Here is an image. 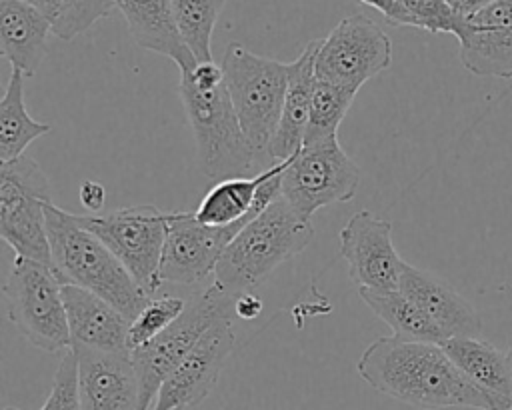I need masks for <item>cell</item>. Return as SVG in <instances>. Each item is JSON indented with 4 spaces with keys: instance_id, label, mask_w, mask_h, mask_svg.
I'll list each match as a JSON object with an SVG mask.
<instances>
[{
    "instance_id": "cell-1",
    "label": "cell",
    "mask_w": 512,
    "mask_h": 410,
    "mask_svg": "<svg viewBox=\"0 0 512 410\" xmlns=\"http://www.w3.org/2000/svg\"><path fill=\"white\" fill-rule=\"evenodd\" d=\"M356 370L376 392L414 408L494 410L440 344L380 336L362 352Z\"/></svg>"
},
{
    "instance_id": "cell-2",
    "label": "cell",
    "mask_w": 512,
    "mask_h": 410,
    "mask_svg": "<svg viewBox=\"0 0 512 410\" xmlns=\"http://www.w3.org/2000/svg\"><path fill=\"white\" fill-rule=\"evenodd\" d=\"M46 230L52 268L62 284L86 288L108 300L130 322L154 298L124 268V264L80 222L76 214L46 206Z\"/></svg>"
},
{
    "instance_id": "cell-3",
    "label": "cell",
    "mask_w": 512,
    "mask_h": 410,
    "mask_svg": "<svg viewBox=\"0 0 512 410\" xmlns=\"http://www.w3.org/2000/svg\"><path fill=\"white\" fill-rule=\"evenodd\" d=\"M312 236V222L298 216L280 194L228 242L214 282L232 296L254 292L280 264L304 252Z\"/></svg>"
},
{
    "instance_id": "cell-4",
    "label": "cell",
    "mask_w": 512,
    "mask_h": 410,
    "mask_svg": "<svg viewBox=\"0 0 512 410\" xmlns=\"http://www.w3.org/2000/svg\"><path fill=\"white\" fill-rule=\"evenodd\" d=\"M178 92L196 140L198 166L208 178H250L274 166L248 142L224 82L200 88L188 72H180Z\"/></svg>"
},
{
    "instance_id": "cell-5",
    "label": "cell",
    "mask_w": 512,
    "mask_h": 410,
    "mask_svg": "<svg viewBox=\"0 0 512 410\" xmlns=\"http://www.w3.org/2000/svg\"><path fill=\"white\" fill-rule=\"evenodd\" d=\"M220 66L248 142L260 154L268 156V146L278 128L288 90L290 64L258 56L238 42H232Z\"/></svg>"
},
{
    "instance_id": "cell-6",
    "label": "cell",
    "mask_w": 512,
    "mask_h": 410,
    "mask_svg": "<svg viewBox=\"0 0 512 410\" xmlns=\"http://www.w3.org/2000/svg\"><path fill=\"white\" fill-rule=\"evenodd\" d=\"M234 300L236 296L212 282L162 334L130 352L140 382V410H152L162 382L216 322L236 318Z\"/></svg>"
},
{
    "instance_id": "cell-7",
    "label": "cell",
    "mask_w": 512,
    "mask_h": 410,
    "mask_svg": "<svg viewBox=\"0 0 512 410\" xmlns=\"http://www.w3.org/2000/svg\"><path fill=\"white\" fill-rule=\"evenodd\" d=\"M62 282L48 264L16 256L4 282L8 320L20 336L46 352L70 350Z\"/></svg>"
},
{
    "instance_id": "cell-8",
    "label": "cell",
    "mask_w": 512,
    "mask_h": 410,
    "mask_svg": "<svg viewBox=\"0 0 512 410\" xmlns=\"http://www.w3.org/2000/svg\"><path fill=\"white\" fill-rule=\"evenodd\" d=\"M48 204H52L50 180L32 156L22 154L0 164V234L18 256L52 268Z\"/></svg>"
},
{
    "instance_id": "cell-9",
    "label": "cell",
    "mask_w": 512,
    "mask_h": 410,
    "mask_svg": "<svg viewBox=\"0 0 512 410\" xmlns=\"http://www.w3.org/2000/svg\"><path fill=\"white\" fill-rule=\"evenodd\" d=\"M80 226L90 230L132 274V278L156 296L160 262L168 228V212L142 204L110 210L104 214H76Z\"/></svg>"
},
{
    "instance_id": "cell-10",
    "label": "cell",
    "mask_w": 512,
    "mask_h": 410,
    "mask_svg": "<svg viewBox=\"0 0 512 410\" xmlns=\"http://www.w3.org/2000/svg\"><path fill=\"white\" fill-rule=\"evenodd\" d=\"M358 184L360 168L342 150L338 136L302 146L280 176L282 198L304 220L328 204L352 200Z\"/></svg>"
},
{
    "instance_id": "cell-11",
    "label": "cell",
    "mask_w": 512,
    "mask_h": 410,
    "mask_svg": "<svg viewBox=\"0 0 512 410\" xmlns=\"http://www.w3.org/2000/svg\"><path fill=\"white\" fill-rule=\"evenodd\" d=\"M392 64L388 34L366 14L342 18L316 54V78L358 92L370 78Z\"/></svg>"
},
{
    "instance_id": "cell-12",
    "label": "cell",
    "mask_w": 512,
    "mask_h": 410,
    "mask_svg": "<svg viewBox=\"0 0 512 410\" xmlns=\"http://www.w3.org/2000/svg\"><path fill=\"white\" fill-rule=\"evenodd\" d=\"M254 220V218H252ZM206 226L194 212H168V228L160 262V282L192 286L214 274L228 242L248 224Z\"/></svg>"
},
{
    "instance_id": "cell-13",
    "label": "cell",
    "mask_w": 512,
    "mask_h": 410,
    "mask_svg": "<svg viewBox=\"0 0 512 410\" xmlns=\"http://www.w3.org/2000/svg\"><path fill=\"white\" fill-rule=\"evenodd\" d=\"M338 244L340 256L348 264V276L358 288H398L404 260L394 248L390 220L360 210L342 226Z\"/></svg>"
},
{
    "instance_id": "cell-14",
    "label": "cell",
    "mask_w": 512,
    "mask_h": 410,
    "mask_svg": "<svg viewBox=\"0 0 512 410\" xmlns=\"http://www.w3.org/2000/svg\"><path fill=\"white\" fill-rule=\"evenodd\" d=\"M232 322L234 318L220 320L200 338L162 382L152 410L192 408L212 392L236 344Z\"/></svg>"
},
{
    "instance_id": "cell-15",
    "label": "cell",
    "mask_w": 512,
    "mask_h": 410,
    "mask_svg": "<svg viewBox=\"0 0 512 410\" xmlns=\"http://www.w3.org/2000/svg\"><path fill=\"white\" fill-rule=\"evenodd\" d=\"M78 364L82 410H140V382L128 350L106 352L72 346Z\"/></svg>"
},
{
    "instance_id": "cell-16",
    "label": "cell",
    "mask_w": 512,
    "mask_h": 410,
    "mask_svg": "<svg viewBox=\"0 0 512 410\" xmlns=\"http://www.w3.org/2000/svg\"><path fill=\"white\" fill-rule=\"evenodd\" d=\"M456 38L468 72L512 78V0H496L466 18Z\"/></svg>"
},
{
    "instance_id": "cell-17",
    "label": "cell",
    "mask_w": 512,
    "mask_h": 410,
    "mask_svg": "<svg viewBox=\"0 0 512 410\" xmlns=\"http://www.w3.org/2000/svg\"><path fill=\"white\" fill-rule=\"evenodd\" d=\"M292 158L270 166L250 178H228L216 182L196 208L198 222L206 226H230L240 220L256 218L268 208L280 192V176Z\"/></svg>"
},
{
    "instance_id": "cell-18",
    "label": "cell",
    "mask_w": 512,
    "mask_h": 410,
    "mask_svg": "<svg viewBox=\"0 0 512 410\" xmlns=\"http://www.w3.org/2000/svg\"><path fill=\"white\" fill-rule=\"evenodd\" d=\"M398 290L404 292L444 334V338H478L482 318L448 282L404 262Z\"/></svg>"
},
{
    "instance_id": "cell-19",
    "label": "cell",
    "mask_w": 512,
    "mask_h": 410,
    "mask_svg": "<svg viewBox=\"0 0 512 410\" xmlns=\"http://www.w3.org/2000/svg\"><path fill=\"white\" fill-rule=\"evenodd\" d=\"M62 298L72 346L106 352L128 350L126 340L130 320L108 300L74 284L62 286Z\"/></svg>"
},
{
    "instance_id": "cell-20",
    "label": "cell",
    "mask_w": 512,
    "mask_h": 410,
    "mask_svg": "<svg viewBox=\"0 0 512 410\" xmlns=\"http://www.w3.org/2000/svg\"><path fill=\"white\" fill-rule=\"evenodd\" d=\"M320 40H312L304 52L290 62L288 90L280 114L278 128L268 146V156L272 162H284L302 150L304 134L308 126L310 102L316 84V54Z\"/></svg>"
},
{
    "instance_id": "cell-21",
    "label": "cell",
    "mask_w": 512,
    "mask_h": 410,
    "mask_svg": "<svg viewBox=\"0 0 512 410\" xmlns=\"http://www.w3.org/2000/svg\"><path fill=\"white\" fill-rule=\"evenodd\" d=\"M48 18L26 0H0L2 54L12 70L34 76L48 52Z\"/></svg>"
},
{
    "instance_id": "cell-22",
    "label": "cell",
    "mask_w": 512,
    "mask_h": 410,
    "mask_svg": "<svg viewBox=\"0 0 512 410\" xmlns=\"http://www.w3.org/2000/svg\"><path fill=\"white\" fill-rule=\"evenodd\" d=\"M440 346L462 374L486 394L494 410H512V370L506 352L480 338H448Z\"/></svg>"
},
{
    "instance_id": "cell-23",
    "label": "cell",
    "mask_w": 512,
    "mask_h": 410,
    "mask_svg": "<svg viewBox=\"0 0 512 410\" xmlns=\"http://www.w3.org/2000/svg\"><path fill=\"white\" fill-rule=\"evenodd\" d=\"M114 4L138 46L168 56L180 72L192 70L198 64L178 34L172 0H114Z\"/></svg>"
},
{
    "instance_id": "cell-24",
    "label": "cell",
    "mask_w": 512,
    "mask_h": 410,
    "mask_svg": "<svg viewBox=\"0 0 512 410\" xmlns=\"http://www.w3.org/2000/svg\"><path fill=\"white\" fill-rule=\"evenodd\" d=\"M364 304L390 326L392 336L412 342H432L442 344L446 338L440 328L398 288L394 290H374L358 288Z\"/></svg>"
},
{
    "instance_id": "cell-25",
    "label": "cell",
    "mask_w": 512,
    "mask_h": 410,
    "mask_svg": "<svg viewBox=\"0 0 512 410\" xmlns=\"http://www.w3.org/2000/svg\"><path fill=\"white\" fill-rule=\"evenodd\" d=\"M24 74L12 70L0 102V164L16 160L26 146L52 130L50 124L34 120L24 104Z\"/></svg>"
},
{
    "instance_id": "cell-26",
    "label": "cell",
    "mask_w": 512,
    "mask_h": 410,
    "mask_svg": "<svg viewBox=\"0 0 512 410\" xmlns=\"http://www.w3.org/2000/svg\"><path fill=\"white\" fill-rule=\"evenodd\" d=\"M226 0H172V14L182 42L196 62H212V32Z\"/></svg>"
},
{
    "instance_id": "cell-27",
    "label": "cell",
    "mask_w": 512,
    "mask_h": 410,
    "mask_svg": "<svg viewBox=\"0 0 512 410\" xmlns=\"http://www.w3.org/2000/svg\"><path fill=\"white\" fill-rule=\"evenodd\" d=\"M354 98V92L316 78L302 146H312L332 136H338V126L344 120Z\"/></svg>"
},
{
    "instance_id": "cell-28",
    "label": "cell",
    "mask_w": 512,
    "mask_h": 410,
    "mask_svg": "<svg viewBox=\"0 0 512 410\" xmlns=\"http://www.w3.org/2000/svg\"><path fill=\"white\" fill-rule=\"evenodd\" d=\"M36 6L50 22L52 32L62 40H72L86 32L94 22L116 8L114 0H26Z\"/></svg>"
},
{
    "instance_id": "cell-29",
    "label": "cell",
    "mask_w": 512,
    "mask_h": 410,
    "mask_svg": "<svg viewBox=\"0 0 512 410\" xmlns=\"http://www.w3.org/2000/svg\"><path fill=\"white\" fill-rule=\"evenodd\" d=\"M186 300L172 294H156L144 310L130 322L128 328V350H136L150 340H154L158 334H162L174 320L180 318V314L186 310Z\"/></svg>"
},
{
    "instance_id": "cell-30",
    "label": "cell",
    "mask_w": 512,
    "mask_h": 410,
    "mask_svg": "<svg viewBox=\"0 0 512 410\" xmlns=\"http://www.w3.org/2000/svg\"><path fill=\"white\" fill-rule=\"evenodd\" d=\"M402 8L412 18V24L416 28H424L432 34H452L458 36L464 20L460 18L446 0H398Z\"/></svg>"
},
{
    "instance_id": "cell-31",
    "label": "cell",
    "mask_w": 512,
    "mask_h": 410,
    "mask_svg": "<svg viewBox=\"0 0 512 410\" xmlns=\"http://www.w3.org/2000/svg\"><path fill=\"white\" fill-rule=\"evenodd\" d=\"M40 410H82L78 398V364L72 350H66L62 356L54 374L52 390Z\"/></svg>"
},
{
    "instance_id": "cell-32",
    "label": "cell",
    "mask_w": 512,
    "mask_h": 410,
    "mask_svg": "<svg viewBox=\"0 0 512 410\" xmlns=\"http://www.w3.org/2000/svg\"><path fill=\"white\" fill-rule=\"evenodd\" d=\"M372 8H376L380 14L386 16V20L390 24L396 26H414L412 18L408 16V12L402 8V4L398 0H360Z\"/></svg>"
},
{
    "instance_id": "cell-33",
    "label": "cell",
    "mask_w": 512,
    "mask_h": 410,
    "mask_svg": "<svg viewBox=\"0 0 512 410\" xmlns=\"http://www.w3.org/2000/svg\"><path fill=\"white\" fill-rule=\"evenodd\" d=\"M80 202H82L84 210H88L90 214H100V210L104 208V202H106L104 186L94 180H84L80 184Z\"/></svg>"
},
{
    "instance_id": "cell-34",
    "label": "cell",
    "mask_w": 512,
    "mask_h": 410,
    "mask_svg": "<svg viewBox=\"0 0 512 410\" xmlns=\"http://www.w3.org/2000/svg\"><path fill=\"white\" fill-rule=\"evenodd\" d=\"M262 312V298L256 292H244L234 300V314L242 320H254Z\"/></svg>"
},
{
    "instance_id": "cell-35",
    "label": "cell",
    "mask_w": 512,
    "mask_h": 410,
    "mask_svg": "<svg viewBox=\"0 0 512 410\" xmlns=\"http://www.w3.org/2000/svg\"><path fill=\"white\" fill-rule=\"evenodd\" d=\"M446 2L460 18H470L496 0H446Z\"/></svg>"
},
{
    "instance_id": "cell-36",
    "label": "cell",
    "mask_w": 512,
    "mask_h": 410,
    "mask_svg": "<svg viewBox=\"0 0 512 410\" xmlns=\"http://www.w3.org/2000/svg\"><path fill=\"white\" fill-rule=\"evenodd\" d=\"M506 356H508V364H510V370H512V340L508 344V350H506Z\"/></svg>"
},
{
    "instance_id": "cell-37",
    "label": "cell",
    "mask_w": 512,
    "mask_h": 410,
    "mask_svg": "<svg viewBox=\"0 0 512 410\" xmlns=\"http://www.w3.org/2000/svg\"><path fill=\"white\" fill-rule=\"evenodd\" d=\"M4 410H18V408H12V406H8V408H4Z\"/></svg>"
}]
</instances>
